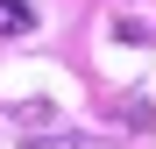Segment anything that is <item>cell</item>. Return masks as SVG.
Listing matches in <instances>:
<instances>
[{"instance_id": "cell-1", "label": "cell", "mask_w": 156, "mask_h": 149, "mask_svg": "<svg viewBox=\"0 0 156 149\" xmlns=\"http://www.w3.org/2000/svg\"><path fill=\"white\" fill-rule=\"evenodd\" d=\"M114 36H121V43H156V7H135V14H121V21H114Z\"/></svg>"}, {"instance_id": "cell-2", "label": "cell", "mask_w": 156, "mask_h": 149, "mask_svg": "<svg viewBox=\"0 0 156 149\" xmlns=\"http://www.w3.org/2000/svg\"><path fill=\"white\" fill-rule=\"evenodd\" d=\"M36 29V0H0V36H29Z\"/></svg>"}]
</instances>
